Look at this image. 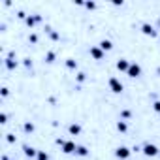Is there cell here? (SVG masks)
Returning a JSON list of instances; mask_svg holds the SVG:
<instances>
[{"mask_svg":"<svg viewBox=\"0 0 160 160\" xmlns=\"http://www.w3.org/2000/svg\"><path fill=\"white\" fill-rule=\"evenodd\" d=\"M126 74H128V77H140L141 75V66L140 64H130Z\"/></svg>","mask_w":160,"mask_h":160,"instance_id":"cell-1","label":"cell"},{"mask_svg":"<svg viewBox=\"0 0 160 160\" xmlns=\"http://www.w3.org/2000/svg\"><path fill=\"white\" fill-rule=\"evenodd\" d=\"M109 87H111L113 92H122V83L117 79V77H111L109 79Z\"/></svg>","mask_w":160,"mask_h":160,"instance_id":"cell-2","label":"cell"},{"mask_svg":"<svg viewBox=\"0 0 160 160\" xmlns=\"http://www.w3.org/2000/svg\"><path fill=\"white\" fill-rule=\"evenodd\" d=\"M143 152H145L147 156H156V155H158V147H156V145H152V143H147V145L143 147Z\"/></svg>","mask_w":160,"mask_h":160,"instance_id":"cell-3","label":"cell"},{"mask_svg":"<svg viewBox=\"0 0 160 160\" xmlns=\"http://www.w3.org/2000/svg\"><path fill=\"white\" fill-rule=\"evenodd\" d=\"M115 156L119 158V160L128 158V156H130V149H126V147H119V149H115Z\"/></svg>","mask_w":160,"mask_h":160,"instance_id":"cell-4","label":"cell"},{"mask_svg":"<svg viewBox=\"0 0 160 160\" xmlns=\"http://www.w3.org/2000/svg\"><path fill=\"white\" fill-rule=\"evenodd\" d=\"M141 32L145 34V36H151V38H152V36H156V30L152 29V25H149V23H145V25L141 26Z\"/></svg>","mask_w":160,"mask_h":160,"instance_id":"cell-5","label":"cell"},{"mask_svg":"<svg viewBox=\"0 0 160 160\" xmlns=\"http://www.w3.org/2000/svg\"><path fill=\"white\" fill-rule=\"evenodd\" d=\"M75 143L74 141H64V145H62V151L66 152V155H70V152H75Z\"/></svg>","mask_w":160,"mask_h":160,"instance_id":"cell-6","label":"cell"},{"mask_svg":"<svg viewBox=\"0 0 160 160\" xmlns=\"http://www.w3.org/2000/svg\"><path fill=\"white\" fill-rule=\"evenodd\" d=\"M128 68H130V62H128V60H124V59L117 60V70H121V72H128Z\"/></svg>","mask_w":160,"mask_h":160,"instance_id":"cell-7","label":"cell"},{"mask_svg":"<svg viewBox=\"0 0 160 160\" xmlns=\"http://www.w3.org/2000/svg\"><path fill=\"white\" fill-rule=\"evenodd\" d=\"M90 57H94L96 60H100L104 57V51L100 49V47H90Z\"/></svg>","mask_w":160,"mask_h":160,"instance_id":"cell-8","label":"cell"},{"mask_svg":"<svg viewBox=\"0 0 160 160\" xmlns=\"http://www.w3.org/2000/svg\"><path fill=\"white\" fill-rule=\"evenodd\" d=\"M23 151H25V155L29 156V158H32V156H36V155H38V151H36V149H32V147H29V145H25Z\"/></svg>","mask_w":160,"mask_h":160,"instance_id":"cell-9","label":"cell"},{"mask_svg":"<svg viewBox=\"0 0 160 160\" xmlns=\"http://www.w3.org/2000/svg\"><path fill=\"white\" fill-rule=\"evenodd\" d=\"M111 47H113V44H111L109 40H104L102 44H100V49H102V51H109Z\"/></svg>","mask_w":160,"mask_h":160,"instance_id":"cell-10","label":"cell"},{"mask_svg":"<svg viewBox=\"0 0 160 160\" xmlns=\"http://www.w3.org/2000/svg\"><path fill=\"white\" fill-rule=\"evenodd\" d=\"M25 21H26V25H29V26H34V23H36V21H41V15H34V17H26Z\"/></svg>","mask_w":160,"mask_h":160,"instance_id":"cell-11","label":"cell"},{"mask_svg":"<svg viewBox=\"0 0 160 160\" xmlns=\"http://www.w3.org/2000/svg\"><path fill=\"white\" fill-rule=\"evenodd\" d=\"M68 130H70L72 136H77L79 132H81V126H79V124H70V128H68Z\"/></svg>","mask_w":160,"mask_h":160,"instance_id":"cell-12","label":"cell"},{"mask_svg":"<svg viewBox=\"0 0 160 160\" xmlns=\"http://www.w3.org/2000/svg\"><path fill=\"white\" fill-rule=\"evenodd\" d=\"M6 66H8V68H10V70H13V68H15V66H17V60H13V59L10 57L8 60H6Z\"/></svg>","mask_w":160,"mask_h":160,"instance_id":"cell-13","label":"cell"},{"mask_svg":"<svg viewBox=\"0 0 160 160\" xmlns=\"http://www.w3.org/2000/svg\"><path fill=\"white\" fill-rule=\"evenodd\" d=\"M126 122H124V121H119V122H117V130H119V132H126Z\"/></svg>","mask_w":160,"mask_h":160,"instance_id":"cell-14","label":"cell"},{"mask_svg":"<svg viewBox=\"0 0 160 160\" xmlns=\"http://www.w3.org/2000/svg\"><path fill=\"white\" fill-rule=\"evenodd\" d=\"M66 66L72 68V70H75V68H77V62H75L74 59H68V60H66Z\"/></svg>","mask_w":160,"mask_h":160,"instance_id":"cell-15","label":"cell"},{"mask_svg":"<svg viewBox=\"0 0 160 160\" xmlns=\"http://www.w3.org/2000/svg\"><path fill=\"white\" fill-rule=\"evenodd\" d=\"M75 152H77L79 156H87V155H89V151H87L85 147H77V149H75Z\"/></svg>","mask_w":160,"mask_h":160,"instance_id":"cell-16","label":"cell"},{"mask_svg":"<svg viewBox=\"0 0 160 160\" xmlns=\"http://www.w3.org/2000/svg\"><path fill=\"white\" fill-rule=\"evenodd\" d=\"M53 60H55V53H53V51H49V53L45 55V62H53Z\"/></svg>","mask_w":160,"mask_h":160,"instance_id":"cell-17","label":"cell"},{"mask_svg":"<svg viewBox=\"0 0 160 160\" xmlns=\"http://www.w3.org/2000/svg\"><path fill=\"white\" fill-rule=\"evenodd\" d=\"M23 128H25V132H32V130H34V124H32V122H25Z\"/></svg>","mask_w":160,"mask_h":160,"instance_id":"cell-18","label":"cell"},{"mask_svg":"<svg viewBox=\"0 0 160 160\" xmlns=\"http://www.w3.org/2000/svg\"><path fill=\"white\" fill-rule=\"evenodd\" d=\"M38 160H47V155H45L44 151H40V152H38Z\"/></svg>","mask_w":160,"mask_h":160,"instance_id":"cell-19","label":"cell"},{"mask_svg":"<svg viewBox=\"0 0 160 160\" xmlns=\"http://www.w3.org/2000/svg\"><path fill=\"white\" fill-rule=\"evenodd\" d=\"M0 122H2V124H6V122H8V115H6V113H2V115H0Z\"/></svg>","mask_w":160,"mask_h":160,"instance_id":"cell-20","label":"cell"},{"mask_svg":"<svg viewBox=\"0 0 160 160\" xmlns=\"http://www.w3.org/2000/svg\"><path fill=\"white\" fill-rule=\"evenodd\" d=\"M6 140H8V143H13V141H15V136H13V134H8Z\"/></svg>","mask_w":160,"mask_h":160,"instance_id":"cell-21","label":"cell"},{"mask_svg":"<svg viewBox=\"0 0 160 160\" xmlns=\"http://www.w3.org/2000/svg\"><path fill=\"white\" fill-rule=\"evenodd\" d=\"M121 115H122V119H128V117H130V111H128V109H124Z\"/></svg>","mask_w":160,"mask_h":160,"instance_id":"cell-22","label":"cell"},{"mask_svg":"<svg viewBox=\"0 0 160 160\" xmlns=\"http://www.w3.org/2000/svg\"><path fill=\"white\" fill-rule=\"evenodd\" d=\"M85 6H87V8H89V10H94V8H96V4H94V2H87Z\"/></svg>","mask_w":160,"mask_h":160,"instance_id":"cell-23","label":"cell"},{"mask_svg":"<svg viewBox=\"0 0 160 160\" xmlns=\"http://www.w3.org/2000/svg\"><path fill=\"white\" fill-rule=\"evenodd\" d=\"M77 81H85V74H83V72L77 74Z\"/></svg>","mask_w":160,"mask_h":160,"instance_id":"cell-24","label":"cell"},{"mask_svg":"<svg viewBox=\"0 0 160 160\" xmlns=\"http://www.w3.org/2000/svg\"><path fill=\"white\" fill-rule=\"evenodd\" d=\"M155 111H158V113H160V102H155Z\"/></svg>","mask_w":160,"mask_h":160,"instance_id":"cell-25","label":"cell"},{"mask_svg":"<svg viewBox=\"0 0 160 160\" xmlns=\"http://www.w3.org/2000/svg\"><path fill=\"white\" fill-rule=\"evenodd\" d=\"M8 94H10V90L4 87V89H2V96H8Z\"/></svg>","mask_w":160,"mask_h":160,"instance_id":"cell-26","label":"cell"},{"mask_svg":"<svg viewBox=\"0 0 160 160\" xmlns=\"http://www.w3.org/2000/svg\"><path fill=\"white\" fill-rule=\"evenodd\" d=\"M158 26H160V19H158Z\"/></svg>","mask_w":160,"mask_h":160,"instance_id":"cell-27","label":"cell"}]
</instances>
